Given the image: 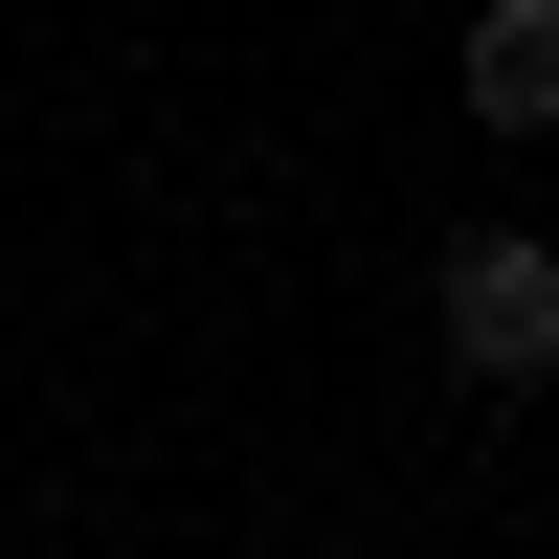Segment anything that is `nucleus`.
<instances>
[{"label":"nucleus","mask_w":559,"mask_h":559,"mask_svg":"<svg viewBox=\"0 0 559 559\" xmlns=\"http://www.w3.org/2000/svg\"><path fill=\"white\" fill-rule=\"evenodd\" d=\"M426 313H448V358H471V381H559V247H515V224H471Z\"/></svg>","instance_id":"nucleus-1"},{"label":"nucleus","mask_w":559,"mask_h":559,"mask_svg":"<svg viewBox=\"0 0 559 559\" xmlns=\"http://www.w3.org/2000/svg\"><path fill=\"white\" fill-rule=\"evenodd\" d=\"M471 112L492 134H559V0H492L471 23Z\"/></svg>","instance_id":"nucleus-2"}]
</instances>
